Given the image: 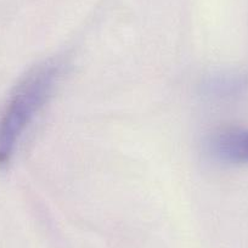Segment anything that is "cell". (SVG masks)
<instances>
[{
  "mask_svg": "<svg viewBox=\"0 0 248 248\" xmlns=\"http://www.w3.org/2000/svg\"><path fill=\"white\" fill-rule=\"evenodd\" d=\"M206 152L226 164L248 163V128L230 127L212 133L204 142Z\"/></svg>",
  "mask_w": 248,
  "mask_h": 248,
  "instance_id": "2",
  "label": "cell"
},
{
  "mask_svg": "<svg viewBox=\"0 0 248 248\" xmlns=\"http://www.w3.org/2000/svg\"><path fill=\"white\" fill-rule=\"evenodd\" d=\"M60 73L59 62L45 61L16 85L0 114V166L10 161L27 128L49 101Z\"/></svg>",
  "mask_w": 248,
  "mask_h": 248,
  "instance_id": "1",
  "label": "cell"
}]
</instances>
